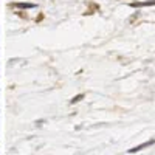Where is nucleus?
Instances as JSON below:
<instances>
[{"instance_id": "1", "label": "nucleus", "mask_w": 155, "mask_h": 155, "mask_svg": "<svg viewBox=\"0 0 155 155\" xmlns=\"http://www.w3.org/2000/svg\"><path fill=\"white\" fill-rule=\"evenodd\" d=\"M153 143H155V140L146 141V143H143V144H140V146H137V147H134V149H129V153H135V152H140V150H143L144 147H149V146H152Z\"/></svg>"}, {"instance_id": "2", "label": "nucleus", "mask_w": 155, "mask_h": 155, "mask_svg": "<svg viewBox=\"0 0 155 155\" xmlns=\"http://www.w3.org/2000/svg\"><path fill=\"white\" fill-rule=\"evenodd\" d=\"M152 5H155V0H146V2H134V3H130V6H134V8H141V6H152Z\"/></svg>"}, {"instance_id": "3", "label": "nucleus", "mask_w": 155, "mask_h": 155, "mask_svg": "<svg viewBox=\"0 0 155 155\" xmlns=\"http://www.w3.org/2000/svg\"><path fill=\"white\" fill-rule=\"evenodd\" d=\"M14 6H19V8H34L36 5H33V3H16Z\"/></svg>"}, {"instance_id": "4", "label": "nucleus", "mask_w": 155, "mask_h": 155, "mask_svg": "<svg viewBox=\"0 0 155 155\" xmlns=\"http://www.w3.org/2000/svg\"><path fill=\"white\" fill-rule=\"evenodd\" d=\"M79 99H82V95H79V96H76V98H73V99H71V102H78V101H79Z\"/></svg>"}]
</instances>
